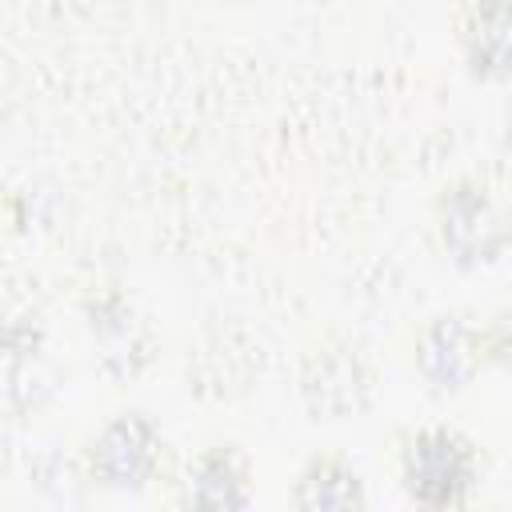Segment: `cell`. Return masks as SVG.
<instances>
[{
	"instance_id": "obj_1",
	"label": "cell",
	"mask_w": 512,
	"mask_h": 512,
	"mask_svg": "<svg viewBox=\"0 0 512 512\" xmlns=\"http://www.w3.org/2000/svg\"><path fill=\"white\" fill-rule=\"evenodd\" d=\"M480 480L476 444L452 424H420L400 440V484L420 508H464Z\"/></svg>"
},
{
	"instance_id": "obj_2",
	"label": "cell",
	"mask_w": 512,
	"mask_h": 512,
	"mask_svg": "<svg viewBox=\"0 0 512 512\" xmlns=\"http://www.w3.org/2000/svg\"><path fill=\"white\" fill-rule=\"evenodd\" d=\"M432 228H436V240H440L444 256L460 268L492 264L512 244L508 212L500 208L492 188L484 180H472V176H460V180L440 188Z\"/></svg>"
},
{
	"instance_id": "obj_3",
	"label": "cell",
	"mask_w": 512,
	"mask_h": 512,
	"mask_svg": "<svg viewBox=\"0 0 512 512\" xmlns=\"http://www.w3.org/2000/svg\"><path fill=\"white\" fill-rule=\"evenodd\" d=\"M164 460V436L152 416L144 412H116L108 416L84 448L88 480L108 492H140L156 480Z\"/></svg>"
},
{
	"instance_id": "obj_4",
	"label": "cell",
	"mask_w": 512,
	"mask_h": 512,
	"mask_svg": "<svg viewBox=\"0 0 512 512\" xmlns=\"http://www.w3.org/2000/svg\"><path fill=\"white\" fill-rule=\"evenodd\" d=\"M372 392H376V376L360 344L336 336L304 356L300 400L312 412V420H352L372 404Z\"/></svg>"
},
{
	"instance_id": "obj_5",
	"label": "cell",
	"mask_w": 512,
	"mask_h": 512,
	"mask_svg": "<svg viewBox=\"0 0 512 512\" xmlns=\"http://www.w3.org/2000/svg\"><path fill=\"white\" fill-rule=\"evenodd\" d=\"M484 364V324H472L468 316H432L416 336V372L436 396L464 392Z\"/></svg>"
},
{
	"instance_id": "obj_6",
	"label": "cell",
	"mask_w": 512,
	"mask_h": 512,
	"mask_svg": "<svg viewBox=\"0 0 512 512\" xmlns=\"http://www.w3.org/2000/svg\"><path fill=\"white\" fill-rule=\"evenodd\" d=\"M180 508H196V512H236L252 504V468L248 456L236 444H208L200 448L184 476H180V492H176Z\"/></svg>"
},
{
	"instance_id": "obj_7",
	"label": "cell",
	"mask_w": 512,
	"mask_h": 512,
	"mask_svg": "<svg viewBox=\"0 0 512 512\" xmlns=\"http://www.w3.org/2000/svg\"><path fill=\"white\" fill-rule=\"evenodd\" d=\"M452 28L476 80L512 76V0H460Z\"/></svg>"
},
{
	"instance_id": "obj_8",
	"label": "cell",
	"mask_w": 512,
	"mask_h": 512,
	"mask_svg": "<svg viewBox=\"0 0 512 512\" xmlns=\"http://www.w3.org/2000/svg\"><path fill=\"white\" fill-rule=\"evenodd\" d=\"M292 504L300 512H360L368 504V492H364L360 472L348 460L332 452H316L296 472Z\"/></svg>"
},
{
	"instance_id": "obj_9",
	"label": "cell",
	"mask_w": 512,
	"mask_h": 512,
	"mask_svg": "<svg viewBox=\"0 0 512 512\" xmlns=\"http://www.w3.org/2000/svg\"><path fill=\"white\" fill-rule=\"evenodd\" d=\"M484 348H488V364L512 368V304L500 308V312L484 324Z\"/></svg>"
},
{
	"instance_id": "obj_10",
	"label": "cell",
	"mask_w": 512,
	"mask_h": 512,
	"mask_svg": "<svg viewBox=\"0 0 512 512\" xmlns=\"http://www.w3.org/2000/svg\"><path fill=\"white\" fill-rule=\"evenodd\" d=\"M504 148L512 152V116H508V128H504Z\"/></svg>"
}]
</instances>
